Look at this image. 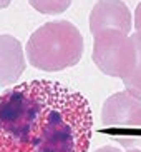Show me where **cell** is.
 <instances>
[{"instance_id":"obj_1","label":"cell","mask_w":141,"mask_h":152,"mask_svg":"<svg viewBox=\"0 0 141 152\" xmlns=\"http://www.w3.org/2000/svg\"><path fill=\"white\" fill-rule=\"evenodd\" d=\"M93 115L83 94L28 80L0 95V152H88Z\"/></svg>"},{"instance_id":"obj_2","label":"cell","mask_w":141,"mask_h":152,"mask_svg":"<svg viewBox=\"0 0 141 152\" xmlns=\"http://www.w3.org/2000/svg\"><path fill=\"white\" fill-rule=\"evenodd\" d=\"M27 58L33 67L58 72L73 67L83 54V37L68 20H53L38 27L25 45Z\"/></svg>"},{"instance_id":"obj_3","label":"cell","mask_w":141,"mask_h":152,"mask_svg":"<svg viewBox=\"0 0 141 152\" xmlns=\"http://www.w3.org/2000/svg\"><path fill=\"white\" fill-rule=\"evenodd\" d=\"M93 37V62L98 69L106 75L119 77L123 84L128 82L140 60V34L128 37L121 30L108 28Z\"/></svg>"},{"instance_id":"obj_4","label":"cell","mask_w":141,"mask_h":152,"mask_svg":"<svg viewBox=\"0 0 141 152\" xmlns=\"http://www.w3.org/2000/svg\"><path fill=\"white\" fill-rule=\"evenodd\" d=\"M103 132L124 149H141V99L128 90L110 95L101 109Z\"/></svg>"},{"instance_id":"obj_5","label":"cell","mask_w":141,"mask_h":152,"mask_svg":"<svg viewBox=\"0 0 141 152\" xmlns=\"http://www.w3.org/2000/svg\"><path fill=\"white\" fill-rule=\"evenodd\" d=\"M116 28L124 34L131 30V12L123 0H98L90 14V30L98 34L101 30Z\"/></svg>"},{"instance_id":"obj_6","label":"cell","mask_w":141,"mask_h":152,"mask_svg":"<svg viewBox=\"0 0 141 152\" xmlns=\"http://www.w3.org/2000/svg\"><path fill=\"white\" fill-rule=\"evenodd\" d=\"M27 62L20 40L13 35H0V87L12 85L25 72Z\"/></svg>"},{"instance_id":"obj_7","label":"cell","mask_w":141,"mask_h":152,"mask_svg":"<svg viewBox=\"0 0 141 152\" xmlns=\"http://www.w3.org/2000/svg\"><path fill=\"white\" fill-rule=\"evenodd\" d=\"M28 2L40 14H47V15L62 14L71 5V0H28Z\"/></svg>"},{"instance_id":"obj_8","label":"cell","mask_w":141,"mask_h":152,"mask_svg":"<svg viewBox=\"0 0 141 152\" xmlns=\"http://www.w3.org/2000/svg\"><path fill=\"white\" fill-rule=\"evenodd\" d=\"M135 27H136V32L141 35V2L135 10Z\"/></svg>"},{"instance_id":"obj_9","label":"cell","mask_w":141,"mask_h":152,"mask_svg":"<svg viewBox=\"0 0 141 152\" xmlns=\"http://www.w3.org/2000/svg\"><path fill=\"white\" fill-rule=\"evenodd\" d=\"M95 152H121V149H118V147H113V145H103V147L96 149Z\"/></svg>"},{"instance_id":"obj_10","label":"cell","mask_w":141,"mask_h":152,"mask_svg":"<svg viewBox=\"0 0 141 152\" xmlns=\"http://www.w3.org/2000/svg\"><path fill=\"white\" fill-rule=\"evenodd\" d=\"M10 2H12V0H0V9H5Z\"/></svg>"},{"instance_id":"obj_11","label":"cell","mask_w":141,"mask_h":152,"mask_svg":"<svg viewBox=\"0 0 141 152\" xmlns=\"http://www.w3.org/2000/svg\"><path fill=\"white\" fill-rule=\"evenodd\" d=\"M123 152V151H121ZM124 152H141V149H126Z\"/></svg>"}]
</instances>
